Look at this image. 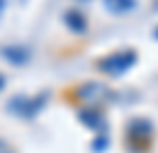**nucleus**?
<instances>
[{
	"label": "nucleus",
	"mask_w": 158,
	"mask_h": 153,
	"mask_svg": "<svg viewBox=\"0 0 158 153\" xmlns=\"http://www.w3.org/2000/svg\"><path fill=\"white\" fill-rule=\"evenodd\" d=\"M153 137H156L153 123L144 115L130 118L125 125V132H123V141L130 153H149L153 146Z\"/></svg>",
	"instance_id": "nucleus-1"
},
{
	"label": "nucleus",
	"mask_w": 158,
	"mask_h": 153,
	"mask_svg": "<svg viewBox=\"0 0 158 153\" xmlns=\"http://www.w3.org/2000/svg\"><path fill=\"white\" fill-rule=\"evenodd\" d=\"M137 61V52L132 47H125V50H116L111 54H104L99 57L97 61V71L104 75H111V78H118V75L127 73Z\"/></svg>",
	"instance_id": "nucleus-2"
},
{
	"label": "nucleus",
	"mask_w": 158,
	"mask_h": 153,
	"mask_svg": "<svg viewBox=\"0 0 158 153\" xmlns=\"http://www.w3.org/2000/svg\"><path fill=\"white\" fill-rule=\"evenodd\" d=\"M106 94H109V90L102 83H83V85L71 90V97L80 104H85V106H97L99 101L106 99Z\"/></svg>",
	"instance_id": "nucleus-3"
},
{
	"label": "nucleus",
	"mask_w": 158,
	"mask_h": 153,
	"mask_svg": "<svg viewBox=\"0 0 158 153\" xmlns=\"http://www.w3.org/2000/svg\"><path fill=\"white\" fill-rule=\"evenodd\" d=\"M43 104H45V97L43 94H38V97H14L12 104H10V111H14L17 115H21V118H33V115L38 113L40 108H43Z\"/></svg>",
	"instance_id": "nucleus-4"
},
{
	"label": "nucleus",
	"mask_w": 158,
	"mask_h": 153,
	"mask_svg": "<svg viewBox=\"0 0 158 153\" xmlns=\"http://www.w3.org/2000/svg\"><path fill=\"white\" fill-rule=\"evenodd\" d=\"M64 21H66V26L71 28L73 33H83L87 28V17L80 10H66L64 12Z\"/></svg>",
	"instance_id": "nucleus-5"
},
{
	"label": "nucleus",
	"mask_w": 158,
	"mask_h": 153,
	"mask_svg": "<svg viewBox=\"0 0 158 153\" xmlns=\"http://www.w3.org/2000/svg\"><path fill=\"white\" fill-rule=\"evenodd\" d=\"M2 57H7V61H12L17 66H21V64L28 61L31 52H28L26 47H21V45H10V47H2Z\"/></svg>",
	"instance_id": "nucleus-6"
},
{
	"label": "nucleus",
	"mask_w": 158,
	"mask_h": 153,
	"mask_svg": "<svg viewBox=\"0 0 158 153\" xmlns=\"http://www.w3.org/2000/svg\"><path fill=\"white\" fill-rule=\"evenodd\" d=\"M80 123H83V125H87L90 130H97V127L104 123V115L99 113L94 106H85L83 111H80Z\"/></svg>",
	"instance_id": "nucleus-7"
},
{
	"label": "nucleus",
	"mask_w": 158,
	"mask_h": 153,
	"mask_svg": "<svg viewBox=\"0 0 158 153\" xmlns=\"http://www.w3.org/2000/svg\"><path fill=\"white\" fill-rule=\"evenodd\" d=\"M135 0H104V7L109 10L111 14H125L130 10H135Z\"/></svg>",
	"instance_id": "nucleus-8"
},
{
	"label": "nucleus",
	"mask_w": 158,
	"mask_h": 153,
	"mask_svg": "<svg viewBox=\"0 0 158 153\" xmlns=\"http://www.w3.org/2000/svg\"><path fill=\"white\" fill-rule=\"evenodd\" d=\"M0 153H17V151H14V146H12L7 139H2V137H0Z\"/></svg>",
	"instance_id": "nucleus-9"
},
{
	"label": "nucleus",
	"mask_w": 158,
	"mask_h": 153,
	"mask_svg": "<svg viewBox=\"0 0 158 153\" xmlns=\"http://www.w3.org/2000/svg\"><path fill=\"white\" fill-rule=\"evenodd\" d=\"M2 10H5V0H0V14H2Z\"/></svg>",
	"instance_id": "nucleus-10"
},
{
	"label": "nucleus",
	"mask_w": 158,
	"mask_h": 153,
	"mask_svg": "<svg viewBox=\"0 0 158 153\" xmlns=\"http://www.w3.org/2000/svg\"><path fill=\"white\" fill-rule=\"evenodd\" d=\"M2 85H5V78H2V73H0V90H2Z\"/></svg>",
	"instance_id": "nucleus-11"
},
{
	"label": "nucleus",
	"mask_w": 158,
	"mask_h": 153,
	"mask_svg": "<svg viewBox=\"0 0 158 153\" xmlns=\"http://www.w3.org/2000/svg\"><path fill=\"white\" fill-rule=\"evenodd\" d=\"M153 38H158V26H156V31H153Z\"/></svg>",
	"instance_id": "nucleus-12"
}]
</instances>
